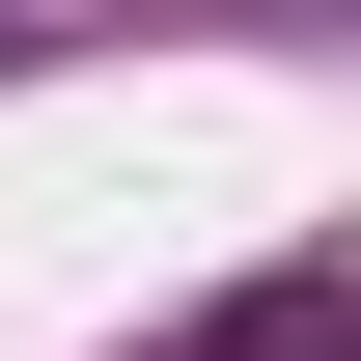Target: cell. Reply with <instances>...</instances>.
<instances>
[{"label":"cell","mask_w":361,"mask_h":361,"mask_svg":"<svg viewBox=\"0 0 361 361\" xmlns=\"http://www.w3.org/2000/svg\"><path fill=\"white\" fill-rule=\"evenodd\" d=\"M167 361H361V278H334V250H306V278H223Z\"/></svg>","instance_id":"cell-1"}]
</instances>
